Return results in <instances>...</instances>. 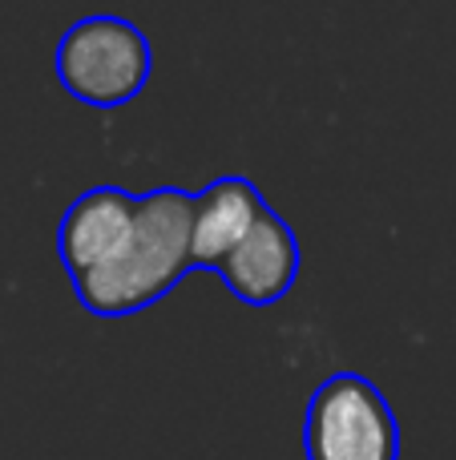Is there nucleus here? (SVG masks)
Masks as SVG:
<instances>
[{
    "label": "nucleus",
    "mask_w": 456,
    "mask_h": 460,
    "mask_svg": "<svg viewBox=\"0 0 456 460\" xmlns=\"http://www.w3.org/2000/svg\"><path fill=\"white\" fill-rule=\"evenodd\" d=\"M307 460H400V424L384 392L360 372H336L311 392Z\"/></svg>",
    "instance_id": "obj_3"
},
{
    "label": "nucleus",
    "mask_w": 456,
    "mask_h": 460,
    "mask_svg": "<svg viewBox=\"0 0 456 460\" xmlns=\"http://www.w3.org/2000/svg\"><path fill=\"white\" fill-rule=\"evenodd\" d=\"M57 81L65 93L93 110L129 105L145 89L153 69L150 40L137 24L113 13H93L69 24L53 53Z\"/></svg>",
    "instance_id": "obj_2"
},
{
    "label": "nucleus",
    "mask_w": 456,
    "mask_h": 460,
    "mask_svg": "<svg viewBox=\"0 0 456 460\" xmlns=\"http://www.w3.org/2000/svg\"><path fill=\"white\" fill-rule=\"evenodd\" d=\"M137 199L118 186H97L85 190L61 218L57 230V254H61L69 279H81L89 270L105 267L121 251L129 226H134Z\"/></svg>",
    "instance_id": "obj_5"
},
{
    "label": "nucleus",
    "mask_w": 456,
    "mask_h": 460,
    "mask_svg": "<svg viewBox=\"0 0 456 460\" xmlns=\"http://www.w3.org/2000/svg\"><path fill=\"white\" fill-rule=\"evenodd\" d=\"M190 218L194 194L178 186L137 194L134 226L121 251L105 267L73 279V295L97 319H126L153 307L178 279L194 267L190 262Z\"/></svg>",
    "instance_id": "obj_1"
},
{
    "label": "nucleus",
    "mask_w": 456,
    "mask_h": 460,
    "mask_svg": "<svg viewBox=\"0 0 456 460\" xmlns=\"http://www.w3.org/2000/svg\"><path fill=\"white\" fill-rule=\"evenodd\" d=\"M215 270L239 303L271 307L299 279V238L287 226V218L263 207V215L250 223V230L239 238V246Z\"/></svg>",
    "instance_id": "obj_4"
},
{
    "label": "nucleus",
    "mask_w": 456,
    "mask_h": 460,
    "mask_svg": "<svg viewBox=\"0 0 456 460\" xmlns=\"http://www.w3.org/2000/svg\"><path fill=\"white\" fill-rule=\"evenodd\" d=\"M263 194L242 174H223L194 194V218H190V262L215 270L226 254L239 246V238L263 215Z\"/></svg>",
    "instance_id": "obj_6"
}]
</instances>
